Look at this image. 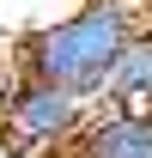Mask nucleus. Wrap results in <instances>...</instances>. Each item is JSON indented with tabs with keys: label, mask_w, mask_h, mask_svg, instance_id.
<instances>
[{
	"label": "nucleus",
	"mask_w": 152,
	"mask_h": 158,
	"mask_svg": "<svg viewBox=\"0 0 152 158\" xmlns=\"http://www.w3.org/2000/svg\"><path fill=\"white\" fill-rule=\"evenodd\" d=\"M140 31V12L134 0H85L79 12L43 24L19 43V67L31 79H49V85H67L73 98H103V79H110L122 43Z\"/></svg>",
	"instance_id": "obj_1"
},
{
	"label": "nucleus",
	"mask_w": 152,
	"mask_h": 158,
	"mask_svg": "<svg viewBox=\"0 0 152 158\" xmlns=\"http://www.w3.org/2000/svg\"><path fill=\"white\" fill-rule=\"evenodd\" d=\"M79 128H85V98H73L67 85H49V79L24 73L0 98V134L24 158H43L55 146H67V140H79Z\"/></svg>",
	"instance_id": "obj_2"
},
{
	"label": "nucleus",
	"mask_w": 152,
	"mask_h": 158,
	"mask_svg": "<svg viewBox=\"0 0 152 158\" xmlns=\"http://www.w3.org/2000/svg\"><path fill=\"white\" fill-rule=\"evenodd\" d=\"M79 158H152V110H103L85 122Z\"/></svg>",
	"instance_id": "obj_3"
},
{
	"label": "nucleus",
	"mask_w": 152,
	"mask_h": 158,
	"mask_svg": "<svg viewBox=\"0 0 152 158\" xmlns=\"http://www.w3.org/2000/svg\"><path fill=\"white\" fill-rule=\"evenodd\" d=\"M103 98L110 110H152V24H140L122 43V55L103 79Z\"/></svg>",
	"instance_id": "obj_4"
},
{
	"label": "nucleus",
	"mask_w": 152,
	"mask_h": 158,
	"mask_svg": "<svg viewBox=\"0 0 152 158\" xmlns=\"http://www.w3.org/2000/svg\"><path fill=\"white\" fill-rule=\"evenodd\" d=\"M0 158H24V152H19V146H12L6 134H0Z\"/></svg>",
	"instance_id": "obj_5"
}]
</instances>
